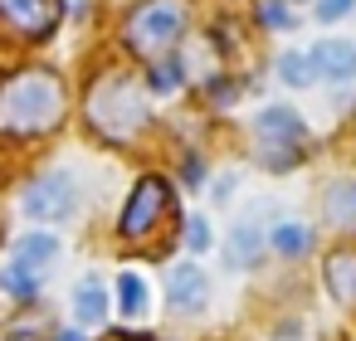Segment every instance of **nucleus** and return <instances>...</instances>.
Wrapping results in <instances>:
<instances>
[{
    "instance_id": "9",
    "label": "nucleus",
    "mask_w": 356,
    "mask_h": 341,
    "mask_svg": "<svg viewBox=\"0 0 356 341\" xmlns=\"http://www.w3.org/2000/svg\"><path fill=\"white\" fill-rule=\"evenodd\" d=\"M264 249H268V234L259 229V219H239L234 234H229L225 263H234V268H254V263L264 258Z\"/></svg>"
},
{
    "instance_id": "6",
    "label": "nucleus",
    "mask_w": 356,
    "mask_h": 341,
    "mask_svg": "<svg viewBox=\"0 0 356 341\" xmlns=\"http://www.w3.org/2000/svg\"><path fill=\"white\" fill-rule=\"evenodd\" d=\"M25 215L40 219V224H59L74 215V181L69 171H49V176H35L30 190H25Z\"/></svg>"
},
{
    "instance_id": "22",
    "label": "nucleus",
    "mask_w": 356,
    "mask_h": 341,
    "mask_svg": "<svg viewBox=\"0 0 356 341\" xmlns=\"http://www.w3.org/2000/svg\"><path fill=\"white\" fill-rule=\"evenodd\" d=\"M181 181L195 190V185L205 181V161H200V156H186V161H181Z\"/></svg>"
},
{
    "instance_id": "13",
    "label": "nucleus",
    "mask_w": 356,
    "mask_h": 341,
    "mask_svg": "<svg viewBox=\"0 0 356 341\" xmlns=\"http://www.w3.org/2000/svg\"><path fill=\"white\" fill-rule=\"evenodd\" d=\"M268 249H273V253H283V258H302V253L312 249V229H307V224H298V219H283V224H273V229H268Z\"/></svg>"
},
{
    "instance_id": "23",
    "label": "nucleus",
    "mask_w": 356,
    "mask_h": 341,
    "mask_svg": "<svg viewBox=\"0 0 356 341\" xmlns=\"http://www.w3.org/2000/svg\"><path fill=\"white\" fill-rule=\"evenodd\" d=\"M210 83H215V88H210V98H215V103H220V108H225V103H234V98H239V88H234V83H229V78H210Z\"/></svg>"
},
{
    "instance_id": "16",
    "label": "nucleus",
    "mask_w": 356,
    "mask_h": 341,
    "mask_svg": "<svg viewBox=\"0 0 356 341\" xmlns=\"http://www.w3.org/2000/svg\"><path fill=\"white\" fill-rule=\"evenodd\" d=\"M181 78H186V64H176L171 54L166 59H152V69H147V88L152 93H176Z\"/></svg>"
},
{
    "instance_id": "21",
    "label": "nucleus",
    "mask_w": 356,
    "mask_h": 341,
    "mask_svg": "<svg viewBox=\"0 0 356 341\" xmlns=\"http://www.w3.org/2000/svg\"><path fill=\"white\" fill-rule=\"evenodd\" d=\"M351 6H356V0H317V20H322V25H332V20H341Z\"/></svg>"
},
{
    "instance_id": "25",
    "label": "nucleus",
    "mask_w": 356,
    "mask_h": 341,
    "mask_svg": "<svg viewBox=\"0 0 356 341\" xmlns=\"http://www.w3.org/2000/svg\"><path fill=\"white\" fill-rule=\"evenodd\" d=\"M54 341H83V331H74V326H64V331H54Z\"/></svg>"
},
{
    "instance_id": "4",
    "label": "nucleus",
    "mask_w": 356,
    "mask_h": 341,
    "mask_svg": "<svg viewBox=\"0 0 356 341\" xmlns=\"http://www.w3.org/2000/svg\"><path fill=\"white\" fill-rule=\"evenodd\" d=\"M254 142H259V161L268 171H293L307 147V122L293 108H264L254 122Z\"/></svg>"
},
{
    "instance_id": "18",
    "label": "nucleus",
    "mask_w": 356,
    "mask_h": 341,
    "mask_svg": "<svg viewBox=\"0 0 356 341\" xmlns=\"http://www.w3.org/2000/svg\"><path fill=\"white\" fill-rule=\"evenodd\" d=\"M118 307H122L127 317H137V312L147 307V288H142L137 273H122V278H118Z\"/></svg>"
},
{
    "instance_id": "8",
    "label": "nucleus",
    "mask_w": 356,
    "mask_h": 341,
    "mask_svg": "<svg viewBox=\"0 0 356 341\" xmlns=\"http://www.w3.org/2000/svg\"><path fill=\"white\" fill-rule=\"evenodd\" d=\"M166 297H171L176 312H200L210 302V283H205V273L195 263H176L171 278H166Z\"/></svg>"
},
{
    "instance_id": "3",
    "label": "nucleus",
    "mask_w": 356,
    "mask_h": 341,
    "mask_svg": "<svg viewBox=\"0 0 356 341\" xmlns=\"http://www.w3.org/2000/svg\"><path fill=\"white\" fill-rule=\"evenodd\" d=\"M186 30V0H142V6L122 20V44L137 59H166L171 44Z\"/></svg>"
},
{
    "instance_id": "24",
    "label": "nucleus",
    "mask_w": 356,
    "mask_h": 341,
    "mask_svg": "<svg viewBox=\"0 0 356 341\" xmlns=\"http://www.w3.org/2000/svg\"><path fill=\"white\" fill-rule=\"evenodd\" d=\"M0 341H44V336H40V326H15V331L0 336Z\"/></svg>"
},
{
    "instance_id": "14",
    "label": "nucleus",
    "mask_w": 356,
    "mask_h": 341,
    "mask_svg": "<svg viewBox=\"0 0 356 341\" xmlns=\"http://www.w3.org/2000/svg\"><path fill=\"white\" fill-rule=\"evenodd\" d=\"M0 292H10V297L30 302V297H40V273H35L25 258H15V263L0 268Z\"/></svg>"
},
{
    "instance_id": "1",
    "label": "nucleus",
    "mask_w": 356,
    "mask_h": 341,
    "mask_svg": "<svg viewBox=\"0 0 356 341\" xmlns=\"http://www.w3.org/2000/svg\"><path fill=\"white\" fill-rule=\"evenodd\" d=\"M64 122V83L49 69H20L0 83V132L49 137Z\"/></svg>"
},
{
    "instance_id": "20",
    "label": "nucleus",
    "mask_w": 356,
    "mask_h": 341,
    "mask_svg": "<svg viewBox=\"0 0 356 341\" xmlns=\"http://www.w3.org/2000/svg\"><path fill=\"white\" fill-rule=\"evenodd\" d=\"M186 244H191V253H205V249H210V224H205V215H191V219H186Z\"/></svg>"
},
{
    "instance_id": "2",
    "label": "nucleus",
    "mask_w": 356,
    "mask_h": 341,
    "mask_svg": "<svg viewBox=\"0 0 356 341\" xmlns=\"http://www.w3.org/2000/svg\"><path fill=\"white\" fill-rule=\"evenodd\" d=\"M147 83H137L132 74H122V69H113V74H98L93 78V88H88V98H83V113H88V122H93V132L103 137V142H132L147 122H152V103H147Z\"/></svg>"
},
{
    "instance_id": "12",
    "label": "nucleus",
    "mask_w": 356,
    "mask_h": 341,
    "mask_svg": "<svg viewBox=\"0 0 356 341\" xmlns=\"http://www.w3.org/2000/svg\"><path fill=\"white\" fill-rule=\"evenodd\" d=\"M74 317H79L83 326H98V322L108 317V288H103V278H83V283L74 288Z\"/></svg>"
},
{
    "instance_id": "19",
    "label": "nucleus",
    "mask_w": 356,
    "mask_h": 341,
    "mask_svg": "<svg viewBox=\"0 0 356 341\" xmlns=\"http://www.w3.org/2000/svg\"><path fill=\"white\" fill-rule=\"evenodd\" d=\"M254 15H259V25H264V30H293V25H298V15L283 6V0H264Z\"/></svg>"
},
{
    "instance_id": "7",
    "label": "nucleus",
    "mask_w": 356,
    "mask_h": 341,
    "mask_svg": "<svg viewBox=\"0 0 356 341\" xmlns=\"http://www.w3.org/2000/svg\"><path fill=\"white\" fill-rule=\"evenodd\" d=\"M0 20L30 40H44L59 20V0H0Z\"/></svg>"
},
{
    "instance_id": "10",
    "label": "nucleus",
    "mask_w": 356,
    "mask_h": 341,
    "mask_svg": "<svg viewBox=\"0 0 356 341\" xmlns=\"http://www.w3.org/2000/svg\"><path fill=\"white\" fill-rule=\"evenodd\" d=\"M312 64H317L322 78L346 83V78H356V44H346V40H322V44L312 49Z\"/></svg>"
},
{
    "instance_id": "15",
    "label": "nucleus",
    "mask_w": 356,
    "mask_h": 341,
    "mask_svg": "<svg viewBox=\"0 0 356 341\" xmlns=\"http://www.w3.org/2000/svg\"><path fill=\"white\" fill-rule=\"evenodd\" d=\"M278 78H283L288 88H307V83H312V78H322V74H317L312 54H298V49H288V54H278Z\"/></svg>"
},
{
    "instance_id": "11",
    "label": "nucleus",
    "mask_w": 356,
    "mask_h": 341,
    "mask_svg": "<svg viewBox=\"0 0 356 341\" xmlns=\"http://www.w3.org/2000/svg\"><path fill=\"white\" fill-rule=\"evenodd\" d=\"M327 288L341 307H356V249H332L327 253Z\"/></svg>"
},
{
    "instance_id": "17",
    "label": "nucleus",
    "mask_w": 356,
    "mask_h": 341,
    "mask_svg": "<svg viewBox=\"0 0 356 341\" xmlns=\"http://www.w3.org/2000/svg\"><path fill=\"white\" fill-rule=\"evenodd\" d=\"M54 253H59V239H54V234H30V239H20V249H15V258H25L30 268L49 263Z\"/></svg>"
},
{
    "instance_id": "5",
    "label": "nucleus",
    "mask_w": 356,
    "mask_h": 341,
    "mask_svg": "<svg viewBox=\"0 0 356 341\" xmlns=\"http://www.w3.org/2000/svg\"><path fill=\"white\" fill-rule=\"evenodd\" d=\"M171 210H176L171 185H166L161 176H142L137 190H132V200H127V210H122L118 234H122L127 244H137V239H147L152 229H161V224L171 219Z\"/></svg>"
}]
</instances>
